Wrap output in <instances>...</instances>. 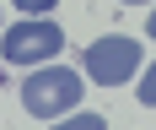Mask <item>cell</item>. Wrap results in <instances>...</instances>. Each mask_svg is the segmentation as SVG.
Masks as SVG:
<instances>
[{
  "label": "cell",
  "mask_w": 156,
  "mask_h": 130,
  "mask_svg": "<svg viewBox=\"0 0 156 130\" xmlns=\"http://www.w3.org/2000/svg\"><path fill=\"white\" fill-rule=\"evenodd\" d=\"M22 103H27V114H43V119L76 114V103H81V76L65 71V65H43V71H32V76L22 81Z\"/></svg>",
  "instance_id": "6da1fadb"
},
{
  "label": "cell",
  "mask_w": 156,
  "mask_h": 130,
  "mask_svg": "<svg viewBox=\"0 0 156 130\" xmlns=\"http://www.w3.org/2000/svg\"><path fill=\"white\" fill-rule=\"evenodd\" d=\"M81 71H86L97 87H124V81L140 71V44H135V38H124V32H108V38L86 44Z\"/></svg>",
  "instance_id": "7a4b0ae2"
},
{
  "label": "cell",
  "mask_w": 156,
  "mask_h": 130,
  "mask_svg": "<svg viewBox=\"0 0 156 130\" xmlns=\"http://www.w3.org/2000/svg\"><path fill=\"white\" fill-rule=\"evenodd\" d=\"M59 49H65V27H54V22H22V27H5L0 60L5 65H43Z\"/></svg>",
  "instance_id": "3957f363"
},
{
  "label": "cell",
  "mask_w": 156,
  "mask_h": 130,
  "mask_svg": "<svg viewBox=\"0 0 156 130\" xmlns=\"http://www.w3.org/2000/svg\"><path fill=\"white\" fill-rule=\"evenodd\" d=\"M54 130H102V119H97V114H70V119H59Z\"/></svg>",
  "instance_id": "277c9868"
},
{
  "label": "cell",
  "mask_w": 156,
  "mask_h": 130,
  "mask_svg": "<svg viewBox=\"0 0 156 130\" xmlns=\"http://www.w3.org/2000/svg\"><path fill=\"white\" fill-rule=\"evenodd\" d=\"M140 103L156 109V65H145V81H140Z\"/></svg>",
  "instance_id": "5b68a950"
},
{
  "label": "cell",
  "mask_w": 156,
  "mask_h": 130,
  "mask_svg": "<svg viewBox=\"0 0 156 130\" xmlns=\"http://www.w3.org/2000/svg\"><path fill=\"white\" fill-rule=\"evenodd\" d=\"M16 11H27V16H43V11H54V6H59V0H11Z\"/></svg>",
  "instance_id": "8992f818"
},
{
  "label": "cell",
  "mask_w": 156,
  "mask_h": 130,
  "mask_svg": "<svg viewBox=\"0 0 156 130\" xmlns=\"http://www.w3.org/2000/svg\"><path fill=\"white\" fill-rule=\"evenodd\" d=\"M119 6H156V0H119Z\"/></svg>",
  "instance_id": "52a82bcc"
},
{
  "label": "cell",
  "mask_w": 156,
  "mask_h": 130,
  "mask_svg": "<svg viewBox=\"0 0 156 130\" xmlns=\"http://www.w3.org/2000/svg\"><path fill=\"white\" fill-rule=\"evenodd\" d=\"M145 32H151V38H156V11H151V22H145Z\"/></svg>",
  "instance_id": "ba28073f"
}]
</instances>
